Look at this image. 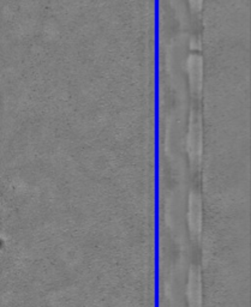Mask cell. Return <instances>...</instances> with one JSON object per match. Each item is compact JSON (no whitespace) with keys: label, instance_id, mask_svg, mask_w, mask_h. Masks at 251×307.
Here are the masks:
<instances>
[{"label":"cell","instance_id":"cell-1","mask_svg":"<svg viewBox=\"0 0 251 307\" xmlns=\"http://www.w3.org/2000/svg\"><path fill=\"white\" fill-rule=\"evenodd\" d=\"M187 147L191 163L197 164L202 154V123L199 113L196 110L191 113L190 116Z\"/></svg>","mask_w":251,"mask_h":307},{"label":"cell","instance_id":"cell-3","mask_svg":"<svg viewBox=\"0 0 251 307\" xmlns=\"http://www.w3.org/2000/svg\"><path fill=\"white\" fill-rule=\"evenodd\" d=\"M190 3L191 9L194 10L195 12H199L202 9V4H203V0H189Z\"/></svg>","mask_w":251,"mask_h":307},{"label":"cell","instance_id":"cell-2","mask_svg":"<svg viewBox=\"0 0 251 307\" xmlns=\"http://www.w3.org/2000/svg\"><path fill=\"white\" fill-rule=\"evenodd\" d=\"M188 75L191 92L195 96H199L203 84V60L201 55L191 54L188 58Z\"/></svg>","mask_w":251,"mask_h":307}]
</instances>
